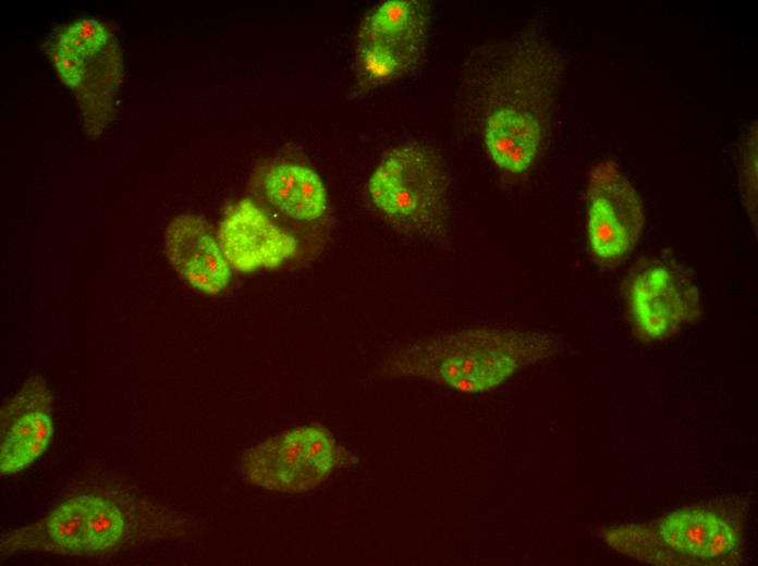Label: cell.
<instances>
[{"label":"cell","instance_id":"cell-1","mask_svg":"<svg viewBox=\"0 0 758 566\" xmlns=\"http://www.w3.org/2000/svg\"><path fill=\"white\" fill-rule=\"evenodd\" d=\"M557 350L558 341L545 332L468 328L402 348L388 369L393 374L476 394L501 385L516 371Z\"/></svg>","mask_w":758,"mask_h":566},{"label":"cell","instance_id":"cell-2","mask_svg":"<svg viewBox=\"0 0 758 566\" xmlns=\"http://www.w3.org/2000/svg\"><path fill=\"white\" fill-rule=\"evenodd\" d=\"M375 207L398 227L439 236L449 220V177L440 156L430 147L412 144L394 148L368 180Z\"/></svg>","mask_w":758,"mask_h":566},{"label":"cell","instance_id":"cell-3","mask_svg":"<svg viewBox=\"0 0 758 566\" xmlns=\"http://www.w3.org/2000/svg\"><path fill=\"white\" fill-rule=\"evenodd\" d=\"M338 446L322 426L296 427L248 448L242 472L254 485L298 493L323 482L337 466Z\"/></svg>","mask_w":758,"mask_h":566},{"label":"cell","instance_id":"cell-4","mask_svg":"<svg viewBox=\"0 0 758 566\" xmlns=\"http://www.w3.org/2000/svg\"><path fill=\"white\" fill-rule=\"evenodd\" d=\"M428 26L427 2L391 0L372 8L357 34L360 73L372 83H384L407 72L425 50Z\"/></svg>","mask_w":758,"mask_h":566},{"label":"cell","instance_id":"cell-5","mask_svg":"<svg viewBox=\"0 0 758 566\" xmlns=\"http://www.w3.org/2000/svg\"><path fill=\"white\" fill-rule=\"evenodd\" d=\"M587 233L590 250L612 262L636 246L644 227L639 194L612 160L598 163L589 173Z\"/></svg>","mask_w":758,"mask_h":566},{"label":"cell","instance_id":"cell-6","mask_svg":"<svg viewBox=\"0 0 758 566\" xmlns=\"http://www.w3.org/2000/svg\"><path fill=\"white\" fill-rule=\"evenodd\" d=\"M629 309L638 333L660 341L674 335L700 315L698 288L674 263L653 260L639 268L628 284Z\"/></svg>","mask_w":758,"mask_h":566},{"label":"cell","instance_id":"cell-7","mask_svg":"<svg viewBox=\"0 0 758 566\" xmlns=\"http://www.w3.org/2000/svg\"><path fill=\"white\" fill-rule=\"evenodd\" d=\"M217 239L229 264L243 273L276 269L298 249L296 238L249 198L225 211Z\"/></svg>","mask_w":758,"mask_h":566},{"label":"cell","instance_id":"cell-8","mask_svg":"<svg viewBox=\"0 0 758 566\" xmlns=\"http://www.w3.org/2000/svg\"><path fill=\"white\" fill-rule=\"evenodd\" d=\"M164 247L171 266L195 290L216 295L229 285L230 264L199 217L184 213L173 218L164 232Z\"/></svg>","mask_w":758,"mask_h":566},{"label":"cell","instance_id":"cell-9","mask_svg":"<svg viewBox=\"0 0 758 566\" xmlns=\"http://www.w3.org/2000/svg\"><path fill=\"white\" fill-rule=\"evenodd\" d=\"M49 394L39 381L28 382L5 407L0 447L1 475L20 472L47 448L53 432Z\"/></svg>","mask_w":758,"mask_h":566},{"label":"cell","instance_id":"cell-10","mask_svg":"<svg viewBox=\"0 0 758 566\" xmlns=\"http://www.w3.org/2000/svg\"><path fill=\"white\" fill-rule=\"evenodd\" d=\"M663 543L676 553L714 561L737 545L734 528L718 514L701 508H681L664 516L658 527Z\"/></svg>","mask_w":758,"mask_h":566},{"label":"cell","instance_id":"cell-11","mask_svg":"<svg viewBox=\"0 0 758 566\" xmlns=\"http://www.w3.org/2000/svg\"><path fill=\"white\" fill-rule=\"evenodd\" d=\"M540 136L535 115L513 107L496 109L485 121L486 150L498 168L510 173H523L531 165Z\"/></svg>","mask_w":758,"mask_h":566},{"label":"cell","instance_id":"cell-12","mask_svg":"<svg viewBox=\"0 0 758 566\" xmlns=\"http://www.w3.org/2000/svg\"><path fill=\"white\" fill-rule=\"evenodd\" d=\"M267 200L296 221L311 222L326 212V186L311 168L281 162L268 168L261 180Z\"/></svg>","mask_w":758,"mask_h":566},{"label":"cell","instance_id":"cell-13","mask_svg":"<svg viewBox=\"0 0 758 566\" xmlns=\"http://www.w3.org/2000/svg\"><path fill=\"white\" fill-rule=\"evenodd\" d=\"M124 516L110 501L102 496L87 495L83 553L105 551L115 545L123 537Z\"/></svg>","mask_w":758,"mask_h":566},{"label":"cell","instance_id":"cell-14","mask_svg":"<svg viewBox=\"0 0 758 566\" xmlns=\"http://www.w3.org/2000/svg\"><path fill=\"white\" fill-rule=\"evenodd\" d=\"M87 495L70 499L58 505L46 521L47 537L57 551L83 553Z\"/></svg>","mask_w":758,"mask_h":566},{"label":"cell","instance_id":"cell-15","mask_svg":"<svg viewBox=\"0 0 758 566\" xmlns=\"http://www.w3.org/2000/svg\"><path fill=\"white\" fill-rule=\"evenodd\" d=\"M111 42L108 28L94 19H82L71 23L56 41L60 47L83 57L99 53Z\"/></svg>","mask_w":758,"mask_h":566}]
</instances>
